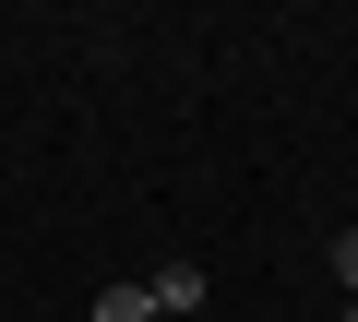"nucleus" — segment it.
Here are the masks:
<instances>
[{"label": "nucleus", "instance_id": "nucleus-4", "mask_svg": "<svg viewBox=\"0 0 358 322\" xmlns=\"http://www.w3.org/2000/svg\"><path fill=\"white\" fill-rule=\"evenodd\" d=\"M346 322H358V298H346Z\"/></svg>", "mask_w": 358, "mask_h": 322}, {"label": "nucleus", "instance_id": "nucleus-3", "mask_svg": "<svg viewBox=\"0 0 358 322\" xmlns=\"http://www.w3.org/2000/svg\"><path fill=\"white\" fill-rule=\"evenodd\" d=\"M334 275H346V286H358V227H346V239H334Z\"/></svg>", "mask_w": 358, "mask_h": 322}, {"label": "nucleus", "instance_id": "nucleus-1", "mask_svg": "<svg viewBox=\"0 0 358 322\" xmlns=\"http://www.w3.org/2000/svg\"><path fill=\"white\" fill-rule=\"evenodd\" d=\"M143 286H155V310H203V275H192V263H155Z\"/></svg>", "mask_w": 358, "mask_h": 322}, {"label": "nucleus", "instance_id": "nucleus-2", "mask_svg": "<svg viewBox=\"0 0 358 322\" xmlns=\"http://www.w3.org/2000/svg\"><path fill=\"white\" fill-rule=\"evenodd\" d=\"M96 322H155V286H108V298H96Z\"/></svg>", "mask_w": 358, "mask_h": 322}]
</instances>
